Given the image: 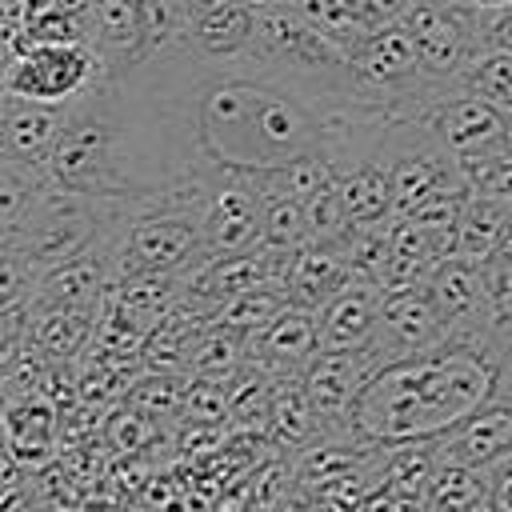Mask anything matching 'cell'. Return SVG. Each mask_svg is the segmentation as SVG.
Returning <instances> with one entry per match:
<instances>
[{"instance_id":"cell-6","label":"cell","mask_w":512,"mask_h":512,"mask_svg":"<svg viewBox=\"0 0 512 512\" xmlns=\"http://www.w3.org/2000/svg\"><path fill=\"white\" fill-rule=\"evenodd\" d=\"M376 364H384L376 348H316L312 360L300 368V388L312 404L320 440H348V408Z\"/></svg>"},{"instance_id":"cell-7","label":"cell","mask_w":512,"mask_h":512,"mask_svg":"<svg viewBox=\"0 0 512 512\" xmlns=\"http://www.w3.org/2000/svg\"><path fill=\"white\" fill-rule=\"evenodd\" d=\"M88 48L96 52L104 76H132L152 60L144 0H88Z\"/></svg>"},{"instance_id":"cell-18","label":"cell","mask_w":512,"mask_h":512,"mask_svg":"<svg viewBox=\"0 0 512 512\" xmlns=\"http://www.w3.org/2000/svg\"><path fill=\"white\" fill-rule=\"evenodd\" d=\"M184 368H192L204 380H224L228 384L244 368V336L232 332V328H220V324H204L188 344Z\"/></svg>"},{"instance_id":"cell-13","label":"cell","mask_w":512,"mask_h":512,"mask_svg":"<svg viewBox=\"0 0 512 512\" xmlns=\"http://www.w3.org/2000/svg\"><path fill=\"white\" fill-rule=\"evenodd\" d=\"M432 444H436V456L460 460L472 468H484L488 460L512 452V392H492L452 432H444Z\"/></svg>"},{"instance_id":"cell-10","label":"cell","mask_w":512,"mask_h":512,"mask_svg":"<svg viewBox=\"0 0 512 512\" xmlns=\"http://www.w3.org/2000/svg\"><path fill=\"white\" fill-rule=\"evenodd\" d=\"M316 352V312L284 304L268 324L244 336V364H256L268 376H300Z\"/></svg>"},{"instance_id":"cell-32","label":"cell","mask_w":512,"mask_h":512,"mask_svg":"<svg viewBox=\"0 0 512 512\" xmlns=\"http://www.w3.org/2000/svg\"><path fill=\"white\" fill-rule=\"evenodd\" d=\"M180 4H196V0H180Z\"/></svg>"},{"instance_id":"cell-16","label":"cell","mask_w":512,"mask_h":512,"mask_svg":"<svg viewBox=\"0 0 512 512\" xmlns=\"http://www.w3.org/2000/svg\"><path fill=\"white\" fill-rule=\"evenodd\" d=\"M512 232V208L504 200L492 196H464L460 220H456V240H452V256H464L472 264H484Z\"/></svg>"},{"instance_id":"cell-17","label":"cell","mask_w":512,"mask_h":512,"mask_svg":"<svg viewBox=\"0 0 512 512\" xmlns=\"http://www.w3.org/2000/svg\"><path fill=\"white\" fill-rule=\"evenodd\" d=\"M264 424H268L272 440L280 448H292V452H308L320 440V428H316L312 404L300 388V376H272Z\"/></svg>"},{"instance_id":"cell-21","label":"cell","mask_w":512,"mask_h":512,"mask_svg":"<svg viewBox=\"0 0 512 512\" xmlns=\"http://www.w3.org/2000/svg\"><path fill=\"white\" fill-rule=\"evenodd\" d=\"M424 512H464L480 500V468L436 456V468L424 484Z\"/></svg>"},{"instance_id":"cell-8","label":"cell","mask_w":512,"mask_h":512,"mask_svg":"<svg viewBox=\"0 0 512 512\" xmlns=\"http://www.w3.org/2000/svg\"><path fill=\"white\" fill-rule=\"evenodd\" d=\"M256 12L236 0H196L184 12L180 56L196 64H236L248 48Z\"/></svg>"},{"instance_id":"cell-1","label":"cell","mask_w":512,"mask_h":512,"mask_svg":"<svg viewBox=\"0 0 512 512\" xmlns=\"http://www.w3.org/2000/svg\"><path fill=\"white\" fill-rule=\"evenodd\" d=\"M504 364L508 352L480 324L452 328L376 364L348 408L344 436L368 448L432 444L500 388Z\"/></svg>"},{"instance_id":"cell-23","label":"cell","mask_w":512,"mask_h":512,"mask_svg":"<svg viewBox=\"0 0 512 512\" xmlns=\"http://www.w3.org/2000/svg\"><path fill=\"white\" fill-rule=\"evenodd\" d=\"M456 84L512 116V52H500V48L476 52V60L460 72Z\"/></svg>"},{"instance_id":"cell-15","label":"cell","mask_w":512,"mask_h":512,"mask_svg":"<svg viewBox=\"0 0 512 512\" xmlns=\"http://www.w3.org/2000/svg\"><path fill=\"white\" fill-rule=\"evenodd\" d=\"M444 332L452 328H468L480 312V264L464 260V256H444L436 260V268L424 280Z\"/></svg>"},{"instance_id":"cell-29","label":"cell","mask_w":512,"mask_h":512,"mask_svg":"<svg viewBox=\"0 0 512 512\" xmlns=\"http://www.w3.org/2000/svg\"><path fill=\"white\" fill-rule=\"evenodd\" d=\"M236 4H244L248 12H264V8H272V4H280V0H236Z\"/></svg>"},{"instance_id":"cell-26","label":"cell","mask_w":512,"mask_h":512,"mask_svg":"<svg viewBox=\"0 0 512 512\" xmlns=\"http://www.w3.org/2000/svg\"><path fill=\"white\" fill-rule=\"evenodd\" d=\"M480 500L492 512H512V452H504L480 468Z\"/></svg>"},{"instance_id":"cell-3","label":"cell","mask_w":512,"mask_h":512,"mask_svg":"<svg viewBox=\"0 0 512 512\" xmlns=\"http://www.w3.org/2000/svg\"><path fill=\"white\" fill-rule=\"evenodd\" d=\"M196 184V220L208 256L244 252L260 244V188L256 172L200 164L192 168Z\"/></svg>"},{"instance_id":"cell-9","label":"cell","mask_w":512,"mask_h":512,"mask_svg":"<svg viewBox=\"0 0 512 512\" xmlns=\"http://www.w3.org/2000/svg\"><path fill=\"white\" fill-rule=\"evenodd\" d=\"M64 108L60 104H36L0 92V160L48 180V156L60 132Z\"/></svg>"},{"instance_id":"cell-11","label":"cell","mask_w":512,"mask_h":512,"mask_svg":"<svg viewBox=\"0 0 512 512\" xmlns=\"http://www.w3.org/2000/svg\"><path fill=\"white\" fill-rule=\"evenodd\" d=\"M380 292V288H376ZM444 336V324H440V312L428 296L424 284H412V288H388L380 292V312H376V340L372 348L392 360V356H404V352H416L432 340Z\"/></svg>"},{"instance_id":"cell-27","label":"cell","mask_w":512,"mask_h":512,"mask_svg":"<svg viewBox=\"0 0 512 512\" xmlns=\"http://www.w3.org/2000/svg\"><path fill=\"white\" fill-rule=\"evenodd\" d=\"M480 44L512 52V0H504L496 8H480Z\"/></svg>"},{"instance_id":"cell-25","label":"cell","mask_w":512,"mask_h":512,"mask_svg":"<svg viewBox=\"0 0 512 512\" xmlns=\"http://www.w3.org/2000/svg\"><path fill=\"white\" fill-rule=\"evenodd\" d=\"M300 216H304V240H340L348 232V220L340 212L332 176L324 184H316L304 200H300Z\"/></svg>"},{"instance_id":"cell-31","label":"cell","mask_w":512,"mask_h":512,"mask_svg":"<svg viewBox=\"0 0 512 512\" xmlns=\"http://www.w3.org/2000/svg\"><path fill=\"white\" fill-rule=\"evenodd\" d=\"M468 4H476V8H496V4H504V0H468Z\"/></svg>"},{"instance_id":"cell-22","label":"cell","mask_w":512,"mask_h":512,"mask_svg":"<svg viewBox=\"0 0 512 512\" xmlns=\"http://www.w3.org/2000/svg\"><path fill=\"white\" fill-rule=\"evenodd\" d=\"M44 188H48V180L0 160V248L20 236V228L28 224V216H32V208H36Z\"/></svg>"},{"instance_id":"cell-30","label":"cell","mask_w":512,"mask_h":512,"mask_svg":"<svg viewBox=\"0 0 512 512\" xmlns=\"http://www.w3.org/2000/svg\"><path fill=\"white\" fill-rule=\"evenodd\" d=\"M464 512H492V508H488V504H484V500H476V504H468V508H464Z\"/></svg>"},{"instance_id":"cell-20","label":"cell","mask_w":512,"mask_h":512,"mask_svg":"<svg viewBox=\"0 0 512 512\" xmlns=\"http://www.w3.org/2000/svg\"><path fill=\"white\" fill-rule=\"evenodd\" d=\"M284 304H288L284 288H280L276 280H268V284H256V288L236 292V296H228L224 304H216L212 316H208V324L232 328V332H240V336H252V332H256L260 324H268Z\"/></svg>"},{"instance_id":"cell-5","label":"cell","mask_w":512,"mask_h":512,"mask_svg":"<svg viewBox=\"0 0 512 512\" xmlns=\"http://www.w3.org/2000/svg\"><path fill=\"white\" fill-rule=\"evenodd\" d=\"M416 124L424 128V136L444 156H452V164L472 160V156H484V152H496L500 144L512 140V116L500 112V108H492L488 100L464 92L460 84L444 88L416 116Z\"/></svg>"},{"instance_id":"cell-4","label":"cell","mask_w":512,"mask_h":512,"mask_svg":"<svg viewBox=\"0 0 512 512\" xmlns=\"http://www.w3.org/2000/svg\"><path fill=\"white\" fill-rule=\"evenodd\" d=\"M104 76L96 52L84 40H32L20 44L0 72V92L36 104H72Z\"/></svg>"},{"instance_id":"cell-2","label":"cell","mask_w":512,"mask_h":512,"mask_svg":"<svg viewBox=\"0 0 512 512\" xmlns=\"http://www.w3.org/2000/svg\"><path fill=\"white\" fill-rule=\"evenodd\" d=\"M392 24L408 32L428 76L444 84H456L460 72L476 60V52H484L480 8L468 0H404Z\"/></svg>"},{"instance_id":"cell-28","label":"cell","mask_w":512,"mask_h":512,"mask_svg":"<svg viewBox=\"0 0 512 512\" xmlns=\"http://www.w3.org/2000/svg\"><path fill=\"white\" fill-rule=\"evenodd\" d=\"M356 512H424V500L416 496H400V492H388V488H372Z\"/></svg>"},{"instance_id":"cell-14","label":"cell","mask_w":512,"mask_h":512,"mask_svg":"<svg viewBox=\"0 0 512 512\" xmlns=\"http://www.w3.org/2000/svg\"><path fill=\"white\" fill-rule=\"evenodd\" d=\"M380 292L372 280H344L316 308V348H372Z\"/></svg>"},{"instance_id":"cell-12","label":"cell","mask_w":512,"mask_h":512,"mask_svg":"<svg viewBox=\"0 0 512 512\" xmlns=\"http://www.w3.org/2000/svg\"><path fill=\"white\" fill-rule=\"evenodd\" d=\"M348 280V256L344 236L340 240H300L280 256V288L288 304L320 308L340 284Z\"/></svg>"},{"instance_id":"cell-24","label":"cell","mask_w":512,"mask_h":512,"mask_svg":"<svg viewBox=\"0 0 512 512\" xmlns=\"http://www.w3.org/2000/svg\"><path fill=\"white\" fill-rule=\"evenodd\" d=\"M260 188V184H256ZM304 240V216L300 200L280 196V192H260V248L268 252H288Z\"/></svg>"},{"instance_id":"cell-19","label":"cell","mask_w":512,"mask_h":512,"mask_svg":"<svg viewBox=\"0 0 512 512\" xmlns=\"http://www.w3.org/2000/svg\"><path fill=\"white\" fill-rule=\"evenodd\" d=\"M436 468V444H392L380 452L376 488L400 492V496H424V484Z\"/></svg>"}]
</instances>
